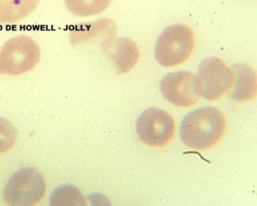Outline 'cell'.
<instances>
[{"mask_svg":"<svg viewBox=\"0 0 257 206\" xmlns=\"http://www.w3.org/2000/svg\"><path fill=\"white\" fill-rule=\"evenodd\" d=\"M117 34L115 22L109 18H102L94 22L77 24L71 29L69 37L72 46H79L115 37Z\"/></svg>","mask_w":257,"mask_h":206,"instance_id":"9c48e42d","label":"cell"},{"mask_svg":"<svg viewBox=\"0 0 257 206\" xmlns=\"http://www.w3.org/2000/svg\"><path fill=\"white\" fill-rule=\"evenodd\" d=\"M46 191L44 175L37 168L28 166L11 176L4 190V199L9 205H35L44 198Z\"/></svg>","mask_w":257,"mask_h":206,"instance_id":"277c9868","label":"cell"},{"mask_svg":"<svg viewBox=\"0 0 257 206\" xmlns=\"http://www.w3.org/2000/svg\"><path fill=\"white\" fill-rule=\"evenodd\" d=\"M40 59V48L33 39L26 35L13 37L0 50V74H25L37 66Z\"/></svg>","mask_w":257,"mask_h":206,"instance_id":"3957f363","label":"cell"},{"mask_svg":"<svg viewBox=\"0 0 257 206\" xmlns=\"http://www.w3.org/2000/svg\"><path fill=\"white\" fill-rule=\"evenodd\" d=\"M227 130L226 116L214 107L189 112L181 122L180 136L189 149L207 151L222 141Z\"/></svg>","mask_w":257,"mask_h":206,"instance_id":"6da1fadb","label":"cell"},{"mask_svg":"<svg viewBox=\"0 0 257 206\" xmlns=\"http://www.w3.org/2000/svg\"><path fill=\"white\" fill-rule=\"evenodd\" d=\"M41 0H0V24L24 20L37 9Z\"/></svg>","mask_w":257,"mask_h":206,"instance_id":"8fae6325","label":"cell"},{"mask_svg":"<svg viewBox=\"0 0 257 206\" xmlns=\"http://www.w3.org/2000/svg\"><path fill=\"white\" fill-rule=\"evenodd\" d=\"M198 77L202 97L209 101L223 98L233 87L234 73L232 67L218 57H208L199 65Z\"/></svg>","mask_w":257,"mask_h":206,"instance_id":"8992f818","label":"cell"},{"mask_svg":"<svg viewBox=\"0 0 257 206\" xmlns=\"http://www.w3.org/2000/svg\"><path fill=\"white\" fill-rule=\"evenodd\" d=\"M50 205L52 206H82L86 205L85 197L76 185H62L51 194Z\"/></svg>","mask_w":257,"mask_h":206,"instance_id":"7c38bea8","label":"cell"},{"mask_svg":"<svg viewBox=\"0 0 257 206\" xmlns=\"http://www.w3.org/2000/svg\"><path fill=\"white\" fill-rule=\"evenodd\" d=\"M101 47L117 74H125L131 72L140 61L139 47L130 39L111 37L103 41Z\"/></svg>","mask_w":257,"mask_h":206,"instance_id":"ba28073f","label":"cell"},{"mask_svg":"<svg viewBox=\"0 0 257 206\" xmlns=\"http://www.w3.org/2000/svg\"><path fill=\"white\" fill-rule=\"evenodd\" d=\"M112 3V0H65L67 10L82 18L101 14Z\"/></svg>","mask_w":257,"mask_h":206,"instance_id":"4fadbf2b","label":"cell"},{"mask_svg":"<svg viewBox=\"0 0 257 206\" xmlns=\"http://www.w3.org/2000/svg\"><path fill=\"white\" fill-rule=\"evenodd\" d=\"M160 90L167 100L179 108H191L202 98L201 85L198 76L189 71L166 74L160 82Z\"/></svg>","mask_w":257,"mask_h":206,"instance_id":"52a82bcc","label":"cell"},{"mask_svg":"<svg viewBox=\"0 0 257 206\" xmlns=\"http://www.w3.org/2000/svg\"><path fill=\"white\" fill-rule=\"evenodd\" d=\"M196 48V36L189 26L183 24L168 26L157 39L155 58L165 67L183 64L190 59Z\"/></svg>","mask_w":257,"mask_h":206,"instance_id":"7a4b0ae2","label":"cell"},{"mask_svg":"<svg viewBox=\"0 0 257 206\" xmlns=\"http://www.w3.org/2000/svg\"><path fill=\"white\" fill-rule=\"evenodd\" d=\"M136 132L143 143L151 147L163 148L170 144L175 136V121L164 110L147 109L139 116Z\"/></svg>","mask_w":257,"mask_h":206,"instance_id":"5b68a950","label":"cell"},{"mask_svg":"<svg viewBox=\"0 0 257 206\" xmlns=\"http://www.w3.org/2000/svg\"><path fill=\"white\" fill-rule=\"evenodd\" d=\"M234 73L233 90L230 97L239 102H246L256 96V73L250 65L239 63L232 65Z\"/></svg>","mask_w":257,"mask_h":206,"instance_id":"30bf717a","label":"cell"},{"mask_svg":"<svg viewBox=\"0 0 257 206\" xmlns=\"http://www.w3.org/2000/svg\"><path fill=\"white\" fill-rule=\"evenodd\" d=\"M16 140V129L10 122L0 117V154L10 151Z\"/></svg>","mask_w":257,"mask_h":206,"instance_id":"5bb4252c","label":"cell"}]
</instances>
